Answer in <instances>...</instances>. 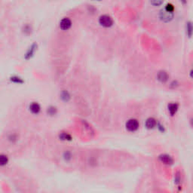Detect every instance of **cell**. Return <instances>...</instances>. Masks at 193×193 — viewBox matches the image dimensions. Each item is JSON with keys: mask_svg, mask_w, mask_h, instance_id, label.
<instances>
[{"mask_svg": "<svg viewBox=\"0 0 193 193\" xmlns=\"http://www.w3.org/2000/svg\"><path fill=\"white\" fill-rule=\"evenodd\" d=\"M99 23L100 24V26H104L105 28L111 27L113 25V20L110 15H101L99 18Z\"/></svg>", "mask_w": 193, "mask_h": 193, "instance_id": "6da1fadb", "label": "cell"}, {"mask_svg": "<svg viewBox=\"0 0 193 193\" xmlns=\"http://www.w3.org/2000/svg\"><path fill=\"white\" fill-rule=\"evenodd\" d=\"M159 17H160L161 21L164 23H168L170 20H173L174 18V12H170L166 11L165 9H162L160 11L159 13Z\"/></svg>", "mask_w": 193, "mask_h": 193, "instance_id": "7a4b0ae2", "label": "cell"}, {"mask_svg": "<svg viewBox=\"0 0 193 193\" xmlns=\"http://www.w3.org/2000/svg\"><path fill=\"white\" fill-rule=\"evenodd\" d=\"M139 126H140V125H139L138 121L137 119H134V118L129 119L125 124L126 129L130 132H135L136 131L138 130Z\"/></svg>", "mask_w": 193, "mask_h": 193, "instance_id": "3957f363", "label": "cell"}, {"mask_svg": "<svg viewBox=\"0 0 193 193\" xmlns=\"http://www.w3.org/2000/svg\"><path fill=\"white\" fill-rule=\"evenodd\" d=\"M72 26V21L69 17H64L60 22V28L62 30H68Z\"/></svg>", "mask_w": 193, "mask_h": 193, "instance_id": "277c9868", "label": "cell"}, {"mask_svg": "<svg viewBox=\"0 0 193 193\" xmlns=\"http://www.w3.org/2000/svg\"><path fill=\"white\" fill-rule=\"evenodd\" d=\"M159 161L161 162L164 163V164H167V165H170V164H173L174 159H172L171 156H170L169 155L167 154H163L159 156Z\"/></svg>", "mask_w": 193, "mask_h": 193, "instance_id": "5b68a950", "label": "cell"}, {"mask_svg": "<svg viewBox=\"0 0 193 193\" xmlns=\"http://www.w3.org/2000/svg\"><path fill=\"white\" fill-rule=\"evenodd\" d=\"M169 79V75L167 74V72L164 70H161L158 72L157 75V79L160 82L162 83H165L166 82H167Z\"/></svg>", "mask_w": 193, "mask_h": 193, "instance_id": "8992f818", "label": "cell"}, {"mask_svg": "<svg viewBox=\"0 0 193 193\" xmlns=\"http://www.w3.org/2000/svg\"><path fill=\"white\" fill-rule=\"evenodd\" d=\"M36 50H37V44L33 43V45L30 47V48L28 49L27 51H26V54H25V59H30L33 55H34L35 51H36Z\"/></svg>", "mask_w": 193, "mask_h": 193, "instance_id": "52a82bcc", "label": "cell"}, {"mask_svg": "<svg viewBox=\"0 0 193 193\" xmlns=\"http://www.w3.org/2000/svg\"><path fill=\"white\" fill-rule=\"evenodd\" d=\"M179 106L178 104H176V103H171V104H168V107H167V109H168V113H170V115L171 116H174L175 114L177 113V110H178Z\"/></svg>", "mask_w": 193, "mask_h": 193, "instance_id": "ba28073f", "label": "cell"}, {"mask_svg": "<svg viewBox=\"0 0 193 193\" xmlns=\"http://www.w3.org/2000/svg\"><path fill=\"white\" fill-rule=\"evenodd\" d=\"M156 125H157V122H156V120L154 118H149L146 121L145 123L146 127L148 129L154 128L156 126Z\"/></svg>", "mask_w": 193, "mask_h": 193, "instance_id": "9c48e42d", "label": "cell"}, {"mask_svg": "<svg viewBox=\"0 0 193 193\" xmlns=\"http://www.w3.org/2000/svg\"><path fill=\"white\" fill-rule=\"evenodd\" d=\"M40 106H39V104H37V103H33V104H31L30 106V110L33 114H38L40 112Z\"/></svg>", "mask_w": 193, "mask_h": 193, "instance_id": "30bf717a", "label": "cell"}, {"mask_svg": "<svg viewBox=\"0 0 193 193\" xmlns=\"http://www.w3.org/2000/svg\"><path fill=\"white\" fill-rule=\"evenodd\" d=\"M32 31H33V29H32V26H31V25L26 23V24H25L24 26H23V33H24V34L30 35L32 33Z\"/></svg>", "mask_w": 193, "mask_h": 193, "instance_id": "8fae6325", "label": "cell"}, {"mask_svg": "<svg viewBox=\"0 0 193 193\" xmlns=\"http://www.w3.org/2000/svg\"><path fill=\"white\" fill-rule=\"evenodd\" d=\"M186 33H187L188 36L191 37L192 35V22H188L186 23Z\"/></svg>", "mask_w": 193, "mask_h": 193, "instance_id": "7c38bea8", "label": "cell"}, {"mask_svg": "<svg viewBox=\"0 0 193 193\" xmlns=\"http://www.w3.org/2000/svg\"><path fill=\"white\" fill-rule=\"evenodd\" d=\"M9 161V159L5 155H0V166H4Z\"/></svg>", "mask_w": 193, "mask_h": 193, "instance_id": "4fadbf2b", "label": "cell"}, {"mask_svg": "<svg viewBox=\"0 0 193 193\" xmlns=\"http://www.w3.org/2000/svg\"><path fill=\"white\" fill-rule=\"evenodd\" d=\"M11 81H12V82H14V83L17 84H22L23 82V79L18 76H12V78H11Z\"/></svg>", "mask_w": 193, "mask_h": 193, "instance_id": "5bb4252c", "label": "cell"}, {"mask_svg": "<svg viewBox=\"0 0 193 193\" xmlns=\"http://www.w3.org/2000/svg\"><path fill=\"white\" fill-rule=\"evenodd\" d=\"M149 1L153 6H160L164 2V0H149Z\"/></svg>", "mask_w": 193, "mask_h": 193, "instance_id": "9a60e30c", "label": "cell"}, {"mask_svg": "<svg viewBox=\"0 0 193 193\" xmlns=\"http://www.w3.org/2000/svg\"><path fill=\"white\" fill-rule=\"evenodd\" d=\"M164 9H165L166 11H167V12H174V6L172 4H170V3H168V4L166 5Z\"/></svg>", "mask_w": 193, "mask_h": 193, "instance_id": "2e32d148", "label": "cell"}, {"mask_svg": "<svg viewBox=\"0 0 193 193\" xmlns=\"http://www.w3.org/2000/svg\"><path fill=\"white\" fill-rule=\"evenodd\" d=\"M61 96H62L63 99H64L66 101H67L68 99L69 98V94H68L67 91H64V92L62 93V94H61Z\"/></svg>", "mask_w": 193, "mask_h": 193, "instance_id": "e0dca14e", "label": "cell"}, {"mask_svg": "<svg viewBox=\"0 0 193 193\" xmlns=\"http://www.w3.org/2000/svg\"><path fill=\"white\" fill-rule=\"evenodd\" d=\"M48 114H50V115H54L55 113H56V109L54 108V107H49L48 110Z\"/></svg>", "mask_w": 193, "mask_h": 193, "instance_id": "ac0fdd59", "label": "cell"}, {"mask_svg": "<svg viewBox=\"0 0 193 193\" xmlns=\"http://www.w3.org/2000/svg\"><path fill=\"white\" fill-rule=\"evenodd\" d=\"M177 85H178V82H177V81H173V82H171V84H170V86L177 87Z\"/></svg>", "mask_w": 193, "mask_h": 193, "instance_id": "d6986e66", "label": "cell"}, {"mask_svg": "<svg viewBox=\"0 0 193 193\" xmlns=\"http://www.w3.org/2000/svg\"><path fill=\"white\" fill-rule=\"evenodd\" d=\"M180 2H181L183 5H186V3H187V0H180Z\"/></svg>", "mask_w": 193, "mask_h": 193, "instance_id": "ffe728a7", "label": "cell"}, {"mask_svg": "<svg viewBox=\"0 0 193 193\" xmlns=\"http://www.w3.org/2000/svg\"><path fill=\"white\" fill-rule=\"evenodd\" d=\"M94 1H100V0H94Z\"/></svg>", "mask_w": 193, "mask_h": 193, "instance_id": "44dd1931", "label": "cell"}]
</instances>
